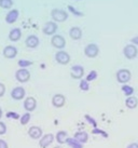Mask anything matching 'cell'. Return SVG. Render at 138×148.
I'll list each match as a JSON object with an SVG mask.
<instances>
[{
	"label": "cell",
	"instance_id": "cell-2",
	"mask_svg": "<svg viewBox=\"0 0 138 148\" xmlns=\"http://www.w3.org/2000/svg\"><path fill=\"white\" fill-rule=\"evenodd\" d=\"M117 80H118L120 83H123L125 84L130 80V77H132V74L128 69H125V68H122V69H119L117 71Z\"/></svg>",
	"mask_w": 138,
	"mask_h": 148
},
{
	"label": "cell",
	"instance_id": "cell-26",
	"mask_svg": "<svg viewBox=\"0 0 138 148\" xmlns=\"http://www.w3.org/2000/svg\"><path fill=\"white\" fill-rule=\"evenodd\" d=\"M5 117H7L8 119L20 120V114H17V112H15V111H8V112L5 114Z\"/></svg>",
	"mask_w": 138,
	"mask_h": 148
},
{
	"label": "cell",
	"instance_id": "cell-22",
	"mask_svg": "<svg viewBox=\"0 0 138 148\" xmlns=\"http://www.w3.org/2000/svg\"><path fill=\"white\" fill-rule=\"evenodd\" d=\"M125 105H126V107L130 108V109H135L138 105L137 97H135V96H128L125 101Z\"/></svg>",
	"mask_w": 138,
	"mask_h": 148
},
{
	"label": "cell",
	"instance_id": "cell-1",
	"mask_svg": "<svg viewBox=\"0 0 138 148\" xmlns=\"http://www.w3.org/2000/svg\"><path fill=\"white\" fill-rule=\"evenodd\" d=\"M123 54H124V56H125L127 60H134L138 54L137 47L134 45H132V43L125 45L124 49H123Z\"/></svg>",
	"mask_w": 138,
	"mask_h": 148
},
{
	"label": "cell",
	"instance_id": "cell-34",
	"mask_svg": "<svg viewBox=\"0 0 138 148\" xmlns=\"http://www.w3.org/2000/svg\"><path fill=\"white\" fill-rule=\"evenodd\" d=\"M5 93V86H4L3 83L0 82V97H2Z\"/></svg>",
	"mask_w": 138,
	"mask_h": 148
},
{
	"label": "cell",
	"instance_id": "cell-7",
	"mask_svg": "<svg viewBox=\"0 0 138 148\" xmlns=\"http://www.w3.org/2000/svg\"><path fill=\"white\" fill-rule=\"evenodd\" d=\"M51 43H52V45L54 48L61 50L65 48L66 40L61 35H53L52 39H51Z\"/></svg>",
	"mask_w": 138,
	"mask_h": 148
},
{
	"label": "cell",
	"instance_id": "cell-21",
	"mask_svg": "<svg viewBox=\"0 0 138 148\" xmlns=\"http://www.w3.org/2000/svg\"><path fill=\"white\" fill-rule=\"evenodd\" d=\"M67 138H68V133H67L66 131H64V130L58 131L56 133V135H55V140H56V142L59 145L65 144Z\"/></svg>",
	"mask_w": 138,
	"mask_h": 148
},
{
	"label": "cell",
	"instance_id": "cell-18",
	"mask_svg": "<svg viewBox=\"0 0 138 148\" xmlns=\"http://www.w3.org/2000/svg\"><path fill=\"white\" fill-rule=\"evenodd\" d=\"M18 10H16V9H13V10H11L10 12L5 15V22L8 23V24H13V23H15L16 22V20L18 18Z\"/></svg>",
	"mask_w": 138,
	"mask_h": 148
},
{
	"label": "cell",
	"instance_id": "cell-37",
	"mask_svg": "<svg viewBox=\"0 0 138 148\" xmlns=\"http://www.w3.org/2000/svg\"><path fill=\"white\" fill-rule=\"evenodd\" d=\"M130 42H132V45H138V36H136V37H133V38H132V39H130Z\"/></svg>",
	"mask_w": 138,
	"mask_h": 148
},
{
	"label": "cell",
	"instance_id": "cell-38",
	"mask_svg": "<svg viewBox=\"0 0 138 148\" xmlns=\"http://www.w3.org/2000/svg\"><path fill=\"white\" fill-rule=\"evenodd\" d=\"M126 148H138V143H130V144L127 145V147Z\"/></svg>",
	"mask_w": 138,
	"mask_h": 148
},
{
	"label": "cell",
	"instance_id": "cell-31",
	"mask_svg": "<svg viewBox=\"0 0 138 148\" xmlns=\"http://www.w3.org/2000/svg\"><path fill=\"white\" fill-rule=\"evenodd\" d=\"M79 86H80V89H81L82 91H89V84L86 80H81Z\"/></svg>",
	"mask_w": 138,
	"mask_h": 148
},
{
	"label": "cell",
	"instance_id": "cell-19",
	"mask_svg": "<svg viewBox=\"0 0 138 148\" xmlns=\"http://www.w3.org/2000/svg\"><path fill=\"white\" fill-rule=\"evenodd\" d=\"M69 36L73 40H79L82 37V29L80 27H71L69 30Z\"/></svg>",
	"mask_w": 138,
	"mask_h": 148
},
{
	"label": "cell",
	"instance_id": "cell-15",
	"mask_svg": "<svg viewBox=\"0 0 138 148\" xmlns=\"http://www.w3.org/2000/svg\"><path fill=\"white\" fill-rule=\"evenodd\" d=\"M2 53L5 58H14L17 55V49L13 45H7Z\"/></svg>",
	"mask_w": 138,
	"mask_h": 148
},
{
	"label": "cell",
	"instance_id": "cell-8",
	"mask_svg": "<svg viewBox=\"0 0 138 148\" xmlns=\"http://www.w3.org/2000/svg\"><path fill=\"white\" fill-rule=\"evenodd\" d=\"M55 60L58 64H61V65H66L70 62V55H69L66 51H63V50H59L56 54H55Z\"/></svg>",
	"mask_w": 138,
	"mask_h": 148
},
{
	"label": "cell",
	"instance_id": "cell-16",
	"mask_svg": "<svg viewBox=\"0 0 138 148\" xmlns=\"http://www.w3.org/2000/svg\"><path fill=\"white\" fill-rule=\"evenodd\" d=\"M25 43L26 45L30 48V49H33V48H37L39 43H40V40H39V38L37 37L36 35H30L28 37L26 38V40H25Z\"/></svg>",
	"mask_w": 138,
	"mask_h": 148
},
{
	"label": "cell",
	"instance_id": "cell-24",
	"mask_svg": "<svg viewBox=\"0 0 138 148\" xmlns=\"http://www.w3.org/2000/svg\"><path fill=\"white\" fill-rule=\"evenodd\" d=\"M30 119H31V115H30V112H25L24 115L20 116V122L22 125H26V124L29 123Z\"/></svg>",
	"mask_w": 138,
	"mask_h": 148
},
{
	"label": "cell",
	"instance_id": "cell-9",
	"mask_svg": "<svg viewBox=\"0 0 138 148\" xmlns=\"http://www.w3.org/2000/svg\"><path fill=\"white\" fill-rule=\"evenodd\" d=\"M28 135L33 140H40L41 137H42V135H43V132H42V129L40 127L33 125V127H29Z\"/></svg>",
	"mask_w": 138,
	"mask_h": 148
},
{
	"label": "cell",
	"instance_id": "cell-28",
	"mask_svg": "<svg viewBox=\"0 0 138 148\" xmlns=\"http://www.w3.org/2000/svg\"><path fill=\"white\" fill-rule=\"evenodd\" d=\"M97 78V71L96 70H92L91 73H89L87 76H86V81L87 82H89V81H93V80H95V79Z\"/></svg>",
	"mask_w": 138,
	"mask_h": 148
},
{
	"label": "cell",
	"instance_id": "cell-35",
	"mask_svg": "<svg viewBox=\"0 0 138 148\" xmlns=\"http://www.w3.org/2000/svg\"><path fill=\"white\" fill-rule=\"evenodd\" d=\"M68 9H69V10H70V11H71L72 13H74L76 15H78V16H81V15H83V14H82L81 12H78L77 10H76V9H73L72 7H71V5H68Z\"/></svg>",
	"mask_w": 138,
	"mask_h": 148
},
{
	"label": "cell",
	"instance_id": "cell-10",
	"mask_svg": "<svg viewBox=\"0 0 138 148\" xmlns=\"http://www.w3.org/2000/svg\"><path fill=\"white\" fill-rule=\"evenodd\" d=\"M37 107V101L35 97L33 96H28V97H26L24 101V108L25 110L27 111V112H31L36 109Z\"/></svg>",
	"mask_w": 138,
	"mask_h": 148
},
{
	"label": "cell",
	"instance_id": "cell-25",
	"mask_svg": "<svg viewBox=\"0 0 138 148\" xmlns=\"http://www.w3.org/2000/svg\"><path fill=\"white\" fill-rule=\"evenodd\" d=\"M122 91H123V93L126 96H132L133 93H134V88L130 86H127V84H123L122 86Z\"/></svg>",
	"mask_w": 138,
	"mask_h": 148
},
{
	"label": "cell",
	"instance_id": "cell-40",
	"mask_svg": "<svg viewBox=\"0 0 138 148\" xmlns=\"http://www.w3.org/2000/svg\"><path fill=\"white\" fill-rule=\"evenodd\" d=\"M54 148H64V147H61V145H58V146H55V147H54Z\"/></svg>",
	"mask_w": 138,
	"mask_h": 148
},
{
	"label": "cell",
	"instance_id": "cell-14",
	"mask_svg": "<svg viewBox=\"0 0 138 148\" xmlns=\"http://www.w3.org/2000/svg\"><path fill=\"white\" fill-rule=\"evenodd\" d=\"M65 104H66L65 95L58 93V94H55L52 97V105L54 107H56V108H61V107H63Z\"/></svg>",
	"mask_w": 138,
	"mask_h": 148
},
{
	"label": "cell",
	"instance_id": "cell-39",
	"mask_svg": "<svg viewBox=\"0 0 138 148\" xmlns=\"http://www.w3.org/2000/svg\"><path fill=\"white\" fill-rule=\"evenodd\" d=\"M2 116H3V111H2V109H1V107H0V119L2 118Z\"/></svg>",
	"mask_w": 138,
	"mask_h": 148
},
{
	"label": "cell",
	"instance_id": "cell-29",
	"mask_svg": "<svg viewBox=\"0 0 138 148\" xmlns=\"http://www.w3.org/2000/svg\"><path fill=\"white\" fill-rule=\"evenodd\" d=\"M17 64H18V66H20V68H26V67H28V66L33 65V62L27 61V60H20Z\"/></svg>",
	"mask_w": 138,
	"mask_h": 148
},
{
	"label": "cell",
	"instance_id": "cell-13",
	"mask_svg": "<svg viewBox=\"0 0 138 148\" xmlns=\"http://www.w3.org/2000/svg\"><path fill=\"white\" fill-rule=\"evenodd\" d=\"M25 89L23 86H15L12 91H11V97L15 101H20V99H24L25 97Z\"/></svg>",
	"mask_w": 138,
	"mask_h": 148
},
{
	"label": "cell",
	"instance_id": "cell-36",
	"mask_svg": "<svg viewBox=\"0 0 138 148\" xmlns=\"http://www.w3.org/2000/svg\"><path fill=\"white\" fill-rule=\"evenodd\" d=\"M0 148H9L8 143L2 138H0Z\"/></svg>",
	"mask_w": 138,
	"mask_h": 148
},
{
	"label": "cell",
	"instance_id": "cell-4",
	"mask_svg": "<svg viewBox=\"0 0 138 148\" xmlns=\"http://www.w3.org/2000/svg\"><path fill=\"white\" fill-rule=\"evenodd\" d=\"M99 53V48L96 43H89L84 48V54H85L87 58H96Z\"/></svg>",
	"mask_w": 138,
	"mask_h": 148
},
{
	"label": "cell",
	"instance_id": "cell-30",
	"mask_svg": "<svg viewBox=\"0 0 138 148\" xmlns=\"http://www.w3.org/2000/svg\"><path fill=\"white\" fill-rule=\"evenodd\" d=\"M92 134H96V135L99 134V135H102L104 137H106V138L108 137V134H107L104 130H100V129H98V127H94L93 130H92Z\"/></svg>",
	"mask_w": 138,
	"mask_h": 148
},
{
	"label": "cell",
	"instance_id": "cell-32",
	"mask_svg": "<svg viewBox=\"0 0 138 148\" xmlns=\"http://www.w3.org/2000/svg\"><path fill=\"white\" fill-rule=\"evenodd\" d=\"M85 117V120L89 122V123H91L92 125H93V127H97V122H96V120L94 119V118H92L89 115H85L84 116Z\"/></svg>",
	"mask_w": 138,
	"mask_h": 148
},
{
	"label": "cell",
	"instance_id": "cell-3",
	"mask_svg": "<svg viewBox=\"0 0 138 148\" xmlns=\"http://www.w3.org/2000/svg\"><path fill=\"white\" fill-rule=\"evenodd\" d=\"M52 18L56 22H64L68 18V13L61 9H53L51 12Z\"/></svg>",
	"mask_w": 138,
	"mask_h": 148
},
{
	"label": "cell",
	"instance_id": "cell-33",
	"mask_svg": "<svg viewBox=\"0 0 138 148\" xmlns=\"http://www.w3.org/2000/svg\"><path fill=\"white\" fill-rule=\"evenodd\" d=\"M5 133H7V124L0 121V135H3Z\"/></svg>",
	"mask_w": 138,
	"mask_h": 148
},
{
	"label": "cell",
	"instance_id": "cell-5",
	"mask_svg": "<svg viewBox=\"0 0 138 148\" xmlns=\"http://www.w3.org/2000/svg\"><path fill=\"white\" fill-rule=\"evenodd\" d=\"M15 78L18 82H27L29 79H30V73L26 68H20L16 70L15 73Z\"/></svg>",
	"mask_w": 138,
	"mask_h": 148
},
{
	"label": "cell",
	"instance_id": "cell-12",
	"mask_svg": "<svg viewBox=\"0 0 138 148\" xmlns=\"http://www.w3.org/2000/svg\"><path fill=\"white\" fill-rule=\"evenodd\" d=\"M57 30V24L54 23V22H46L42 28V32L44 35H48V36H51V35H54Z\"/></svg>",
	"mask_w": 138,
	"mask_h": 148
},
{
	"label": "cell",
	"instance_id": "cell-6",
	"mask_svg": "<svg viewBox=\"0 0 138 148\" xmlns=\"http://www.w3.org/2000/svg\"><path fill=\"white\" fill-rule=\"evenodd\" d=\"M54 140H55V136L53 135L52 133L44 134V135H42V137L39 140V146H40V148H48L49 146L52 145Z\"/></svg>",
	"mask_w": 138,
	"mask_h": 148
},
{
	"label": "cell",
	"instance_id": "cell-20",
	"mask_svg": "<svg viewBox=\"0 0 138 148\" xmlns=\"http://www.w3.org/2000/svg\"><path fill=\"white\" fill-rule=\"evenodd\" d=\"M22 37V32H20V28H13L10 30V33H9V39L11 40V41H18Z\"/></svg>",
	"mask_w": 138,
	"mask_h": 148
},
{
	"label": "cell",
	"instance_id": "cell-27",
	"mask_svg": "<svg viewBox=\"0 0 138 148\" xmlns=\"http://www.w3.org/2000/svg\"><path fill=\"white\" fill-rule=\"evenodd\" d=\"M13 5V0H0V7L3 9H10Z\"/></svg>",
	"mask_w": 138,
	"mask_h": 148
},
{
	"label": "cell",
	"instance_id": "cell-11",
	"mask_svg": "<svg viewBox=\"0 0 138 148\" xmlns=\"http://www.w3.org/2000/svg\"><path fill=\"white\" fill-rule=\"evenodd\" d=\"M70 76L73 79H81L84 76V68L81 65H74L70 69Z\"/></svg>",
	"mask_w": 138,
	"mask_h": 148
},
{
	"label": "cell",
	"instance_id": "cell-17",
	"mask_svg": "<svg viewBox=\"0 0 138 148\" xmlns=\"http://www.w3.org/2000/svg\"><path fill=\"white\" fill-rule=\"evenodd\" d=\"M73 138L77 140L78 142L81 143L82 145H84L85 143H87V140H89V134H87V132H85V131H78L74 133Z\"/></svg>",
	"mask_w": 138,
	"mask_h": 148
},
{
	"label": "cell",
	"instance_id": "cell-23",
	"mask_svg": "<svg viewBox=\"0 0 138 148\" xmlns=\"http://www.w3.org/2000/svg\"><path fill=\"white\" fill-rule=\"evenodd\" d=\"M69 146V147L71 148H83V145L81 143H79L77 140H74L73 137H68L67 140H66V143Z\"/></svg>",
	"mask_w": 138,
	"mask_h": 148
}]
</instances>
